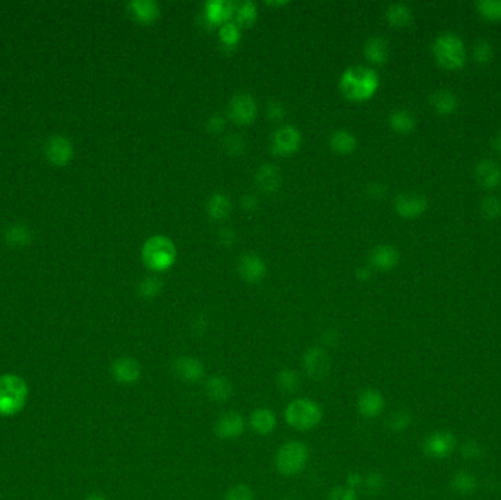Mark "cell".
Returning <instances> with one entry per match:
<instances>
[{
    "instance_id": "39",
    "label": "cell",
    "mask_w": 501,
    "mask_h": 500,
    "mask_svg": "<svg viewBox=\"0 0 501 500\" xmlns=\"http://www.w3.org/2000/svg\"><path fill=\"white\" fill-rule=\"evenodd\" d=\"M327 500H358V497H356L355 489L349 487V485L347 487H342V485H338V487H336L330 492Z\"/></svg>"
},
{
    "instance_id": "25",
    "label": "cell",
    "mask_w": 501,
    "mask_h": 500,
    "mask_svg": "<svg viewBox=\"0 0 501 500\" xmlns=\"http://www.w3.org/2000/svg\"><path fill=\"white\" fill-rule=\"evenodd\" d=\"M129 10L137 19L148 22L158 15V5L150 0H135L129 3Z\"/></svg>"
},
{
    "instance_id": "26",
    "label": "cell",
    "mask_w": 501,
    "mask_h": 500,
    "mask_svg": "<svg viewBox=\"0 0 501 500\" xmlns=\"http://www.w3.org/2000/svg\"><path fill=\"white\" fill-rule=\"evenodd\" d=\"M386 17L393 26H408L412 22V10L403 3H393L388 6Z\"/></svg>"
},
{
    "instance_id": "15",
    "label": "cell",
    "mask_w": 501,
    "mask_h": 500,
    "mask_svg": "<svg viewBox=\"0 0 501 500\" xmlns=\"http://www.w3.org/2000/svg\"><path fill=\"white\" fill-rule=\"evenodd\" d=\"M255 112H256V106L249 94L240 92V94H236V96L230 100L229 115L233 120H236V122H240V124L249 122V120L254 119Z\"/></svg>"
},
{
    "instance_id": "20",
    "label": "cell",
    "mask_w": 501,
    "mask_h": 500,
    "mask_svg": "<svg viewBox=\"0 0 501 500\" xmlns=\"http://www.w3.org/2000/svg\"><path fill=\"white\" fill-rule=\"evenodd\" d=\"M301 135L299 131L290 125L279 128L273 135V144L279 153H292L299 145Z\"/></svg>"
},
{
    "instance_id": "13",
    "label": "cell",
    "mask_w": 501,
    "mask_h": 500,
    "mask_svg": "<svg viewBox=\"0 0 501 500\" xmlns=\"http://www.w3.org/2000/svg\"><path fill=\"white\" fill-rule=\"evenodd\" d=\"M473 177L482 189L493 191L501 184V166L495 160L482 159L477 161L475 168H473Z\"/></svg>"
},
{
    "instance_id": "1",
    "label": "cell",
    "mask_w": 501,
    "mask_h": 500,
    "mask_svg": "<svg viewBox=\"0 0 501 500\" xmlns=\"http://www.w3.org/2000/svg\"><path fill=\"white\" fill-rule=\"evenodd\" d=\"M380 78L370 66L354 65L347 67L340 78V88L345 96L354 100H365L377 91Z\"/></svg>"
},
{
    "instance_id": "22",
    "label": "cell",
    "mask_w": 501,
    "mask_h": 500,
    "mask_svg": "<svg viewBox=\"0 0 501 500\" xmlns=\"http://www.w3.org/2000/svg\"><path fill=\"white\" fill-rule=\"evenodd\" d=\"M264 270H265L264 261L260 259L258 255L245 254L243 257H240L239 272L245 279H248L251 282L258 280L260 277H263Z\"/></svg>"
},
{
    "instance_id": "35",
    "label": "cell",
    "mask_w": 501,
    "mask_h": 500,
    "mask_svg": "<svg viewBox=\"0 0 501 500\" xmlns=\"http://www.w3.org/2000/svg\"><path fill=\"white\" fill-rule=\"evenodd\" d=\"M230 210V202L229 198H226L224 195H213L208 201V213L214 218H224V216L229 213Z\"/></svg>"
},
{
    "instance_id": "46",
    "label": "cell",
    "mask_w": 501,
    "mask_h": 500,
    "mask_svg": "<svg viewBox=\"0 0 501 500\" xmlns=\"http://www.w3.org/2000/svg\"><path fill=\"white\" fill-rule=\"evenodd\" d=\"M84 500H107V497L101 493H91Z\"/></svg>"
},
{
    "instance_id": "43",
    "label": "cell",
    "mask_w": 501,
    "mask_h": 500,
    "mask_svg": "<svg viewBox=\"0 0 501 500\" xmlns=\"http://www.w3.org/2000/svg\"><path fill=\"white\" fill-rule=\"evenodd\" d=\"M462 453L465 458H478L481 455V448L479 444L477 442H466L463 444V449H462Z\"/></svg>"
},
{
    "instance_id": "11",
    "label": "cell",
    "mask_w": 501,
    "mask_h": 500,
    "mask_svg": "<svg viewBox=\"0 0 501 500\" xmlns=\"http://www.w3.org/2000/svg\"><path fill=\"white\" fill-rule=\"evenodd\" d=\"M456 446V437L450 433V431H434V433L429 435L422 444L424 453L429 458H447L452 455Z\"/></svg>"
},
{
    "instance_id": "4",
    "label": "cell",
    "mask_w": 501,
    "mask_h": 500,
    "mask_svg": "<svg viewBox=\"0 0 501 500\" xmlns=\"http://www.w3.org/2000/svg\"><path fill=\"white\" fill-rule=\"evenodd\" d=\"M322 407L321 405L309 398H297L292 401L286 410H284V418L286 423L297 430L308 431L315 428L322 420Z\"/></svg>"
},
{
    "instance_id": "9",
    "label": "cell",
    "mask_w": 501,
    "mask_h": 500,
    "mask_svg": "<svg viewBox=\"0 0 501 500\" xmlns=\"http://www.w3.org/2000/svg\"><path fill=\"white\" fill-rule=\"evenodd\" d=\"M110 374L116 383L124 385V386H131V385L138 383V380L141 378V374H142V369L140 366V362L135 358L119 357L112 362Z\"/></svg>"
},
{
    "instance_id": "42",
    "label": "cell",
    "mask_w": 501,
    "mask_h": 500,
    "mask_svg": "<svg viewBox=\"0 0 501 500\" xmlns=\"http://www.w3.org/2000/svg\"><path fill=\"white\" fill-rule=\"evenodd\" d=\"M255 18V6L254 3L245 2L238 9V21L242 24H248Z\"/></svg>"
},
{
    "instance_id": "33",
    "label": "cell",
    "mask_w": 501,
    "mask_h": 500,
    "mask_svg": "<svg viewBox=\"0 0 501 500\" xmlns=\"http://www.w3.org/2000/svg\"><path fill=\"white\" fill-rule=\"evenodd\" d=\"M479 211L486 220H495L501 216V198L486 195L479 202Z\"/></svg>"
},
{
    "instance_id": "36",
    "label": "cell",
    "mask_w": 501,
    "mask_h": 500,
    "mask_svg": "<svg viewBox=\"0 0 501 500\" xmlns=\"http://www.w3.org/2000/svg\"><path fill=\"white\" fill-rule=\"evenodd\" d=\"M224 500H254V492L247 484H235L227 490Z\"/></svg>"
},
{
    "instance_id": "28",
    "label": "cell",
    "mask_w": 501,
    "mask_h": 500,
    "mask_svg": "<svg viewBox=\"0 0 501 500\" xmlns=\"http://www.w3.org/2000/svg\"><path fill=\"white\" fill-rule=\"evenodd\" d=\"M478 15L488 22L501 21V0H479L475 3Z\"/></svg>"
},
{
    "instance_id": "8",
    "label": "cell",
    "mask_w": 501,
    "mask_h": 500,
    "mask_svg": "<svg viewBox=\"0 0 501 500\" xmlns=\"http://www.w3.org/2000/svg\"><path fill=\"white\" fill-rule=\"evenodd\" d=\"M173 371L176 377L188 385H197L206 376V366L201 360L191 357V355H182L178 357L173 362Z\"/></svg>"
},
{
    "instance_id": "38",
    "label": "cell",
    "mask_w": 501,
    "mask_h": 500,
    "mask_svg": "<svg viewBox=\"0 0 501 500\" xmlns=\"http://www.w3.org/2000/svg\"><path fill=\"white\" fill-rule=\"evenodd\" d=\"M409 423H411V414H408L406 411H397L390 417L388 426L395 431H403L409 426Z\"/></svg>"
},
{
    "instance_id": "31",
    "label": "cell",
    "mask_w": 501,
    "mask_h": 500,
    "mask_svg": "<svg viewBox=\"0 0 501 500\" xmlns=\"http://www.w3.org/2000/svg\"><path fill=\"white\" fill-rule=\"evenodd\" d=\"M494 58V47L488 40H477L472 46V59L479 65H488Z\"/></svg>"
},
{
    "instance_id": "2",
    "label": "cell",
    "mask_w": 501,
    "mask_h": 500,
    "mask_svg": "<svg viewBox=\"0 0 501 500\" xmlns=\"http://www.w3.org/2000/svg\"><path fill=\"white\" fill-rule=\"evenodd\" d=\"M432 55L445 71H459L466 63V46L459 34L447 31L432 43Z\"/></svg>"
},
{
    "instance_id": "16",
    "label": "cell",
    "mask_w": 501,
    "mask_h": 500,
    "mask_svg": "<svg viewBox=\"0 0 501 500\" xmlns=\"http://www.w3.org/2000/svg\"><path fill=\"white\" fill-rule=\"evenodd\" d=\"M206 394L213 402H227L233 396V385L224 376H211L206 382Z\"/></svg>"
},
{
    "instance_id": "24",
    "label": "cell",
    "mask_w": 501,
    "mask_h": 500,
    "mask_svg": "<svg viewBox=\"0 0 501 500\" xmlns=\"http://www.w3.org/2000/svg\"><path fill=\"white\" fill-rule=\"evenodd\" d=\"M388 122L393 129L400 134H409L416 127L415 115L409 111H404V109L393 111L388 116Z\"/></svg>"
},
{
    "instance_id": "30",
    "label": "cell",
    "mask_w": 501,
    "mask_h": 500,
    "mask_svg": "<svg viewBox=\"0 0 501 500\" xmlns=\"http://www.w3.org/2000/svg\"><path fill=\"white\" fill-rule=\"evenodd\" d=\"M452 489L459 494H470L477 489V480L469 472H457L452 478Z\"/></svg>"
},
{
    "instance_id": "10",
    "label": "cell",
    "mask_w": 501,
    "mask_h": 500,
    "mask_svg": "<svg viewBox=\"0 0 501 500\" xmlns=\"http://www.w3.org/2000/svg\"><path fill=\"white\" fill-rule=\"evenodd\" d=\"M395 209L402 218L413 219L425 213L428 209V198L421 193L404 191L395 198Z\"/></svg>"
},
{
    "instance_id": "44",
    "label": "cell",
    "mask_w": 501,
    "mask_h": 500,
    "mask_svg": "<svg viewBox=\"0 0 501 500\" xmlns=\"http://www.w3.org/2000/svg\"><path fill=\"white\" fill-rule=\"evenodd\" d=\"M383 487V477L381 474H370L367 477V489L371 493H375Z\"/></svg>"
},
{
    "instance_id": "27",
    "label": "cell",
    "mask_w": 501,
    "mask_h": 500,
    "mask_svg": "<svg viewBox=\"0 0 501 500\" xmlns=\"http://www.w3.org/2000/svg\"><path fill=\"white\" fill-rule=\"evenodd\" d=\"M276 383L284 394H295L301 386V377L292 369H283L276 377Z\"/></svg>"
},
{
    "instance_id": "12",
    "label": "cell",
    "mask_w": 501,
    "mask_h": 500,
    "mask_svg": "<svg viewBox=\"0 0 501 500\" xmlns=\"http://www.w3.org/2000/svg\"><path fill=\"white\" fill-rule=\"evenodd\" d=\"M243 431H245V420L238 411H227L222 414L214 424V433L224 440L238 439L242 436Z\"/></svg>"
},
{
    "instance_id": "41",
    "label": "cell",
    "mask_w": 501,
    "mask_h": 500,
    "mask_svg": "<svg viewBox=\"0 0 501 500\" xmlns=\"http://www.w3.org/2000/svg\"><path fill=\"white\" fill-rule=\"evenodd\" d=\"M220 35H222V38L224 40L226 43H236L238 38H239L238 26L235 24H232V22L224 24L222 26V30H220Z\"/></svg>"
},
{
    "instance_id": "34",
    "label": "cell",
    "mask_w": 501,
    "mask_h": 500,
    "mask_svg": "<svg viewBox=\"0 0 501 500\" xmlns=\"http://www.w3.org/2000/svg\"><path fill=\"white\" fill-rule=\"evenodd\" d=\"M230 12H232V5L227 2H210L207 5V17L213 22L224 21Z\"/></svg>"
},
{
    "instance_id": "23",
    "label": "cell",
    "mask_w": 501,
    "mask_h": 500,
    "mask_svg": "<svg viewBox=\"0 0 501 500\" xmlns=\"http://www.w3.org/2000/svg\"><path fill=\"white\" fill-rule=\"evenodd\" d=\"M388 51L387 40L380 35H374L365 43V56L374 63H384L388 58Z\"/></svg>"
},
{
    "instance_id": "7",
    "label": "cell",
    "mask_w": 501,
    "mask_h": 500,
    "mask_svg": "<svg viewBox=\"0 0 501 500\" xmlns=\"http://www.w3.org/2000/svg\"><path fill=\"white\" fill-rule=\"evenodd\" d=\"M304 370L306 376L314 382H324L330 376L333 369V361L329 353L321 346H313L305 350L304 358Z\"/></svg>"
},
{
    "instance_id": "19",
    "label": "cell",
    "mask_w": 501,
    "mask_h": 500,
    "mask_svg": "<svg viewBox=\"0 0 501 500\" xmlns=\"http://www.w3.org/2000/svg\"><path fill=\"white\" fill-rule=\"evenodd\" d=\"M46 154L55 165H65L72 157V144L65 137L55 135L46 144Z\"/></svg>"
},
{
    "instance_id": "14",
    "label": "cell",
    "mask_w": 501,
    "mask_h": 500,
    "mask_svg": "<svg viewBox=\"0 0 501 500\" xmlns=\"http://www.w3.org/2000/svg\"><path fill=\"white\" fill-rule=\"evenodd\" d=\"M384 396L377 389H365L358 396V411L365 418H375L384 410Z\"/></svg>"
},
{
    "instance_id": "5",
    "label": "cell",
    "mask_w": 501,
    "mask_h": 500,
    "mask_svg": "<svg viewBox=\"0 0 501 500\" xmlns=\"http://www.w3.org/2000/svg\"><path fill=\"white\" fill-rule=\"evenodd\" d=\"M309 451L306 444L301 442H286L283 443L276 453V468L280 474L293 477L301 474L308 464Z\"/></svg>"
},
{
    "instance_id": "18",
    "label": "cell",
    "mask_w": 501,
    "mask_h": 500,
    "mask_svg": "<svg viewBox=\"0 0 501 500\" xmlns=\"http://www.w3.org/2000/svg\"><path fill=\"white\" fill-rule=\"evenodd\" d=\"M429 104L438 115L449 116L457 109V97L449 88H438L434 92H431Z\"/></svg>"
},
{
    "instance_id": "32",
    "label": "cell",
    "mask_w": 501,
    "mask_h": 500,
    "mask_svg": "<svg viewBox=\"0 0 501 500\" xmlns=\"http://www.w3.org/2000/svg\"><path fill=\"white\" fill-rule=\"evenodd\" d=\"M331 145L336 148L337 152L347 153L352 152L356 145V140L354 134H350L346 129H337L331 135Z\"/></svg>"
},
{
    "instance_id": "17",
    "label": "cell",
    "mask_w": 501,
    "mask_h": 500,
    "mask_svg": "<svg viewBox=\"0 0 501 500\" xmlns=\"http://www.w3.org/2000/svg\"><path fill=\"white\" fill-rule=\"evenodd\" d=\"M277 426L276 414L268 408H256L249 415V427L254 433L260 436H267L273 433Z\"/></svg>"
},
{
    "instance_id": "6",
    "label": "cell",
    "mask_w": 501,
    "mask_h": 500,
    "mask_svg": "<svg viewBox=\"0 0 501 500\" xmlns=\"http://www.w3.org/2000/svg\"><path fill=\"white\" fill-rule=\"evenodd\" d=\"M144 263L156 270H163L173 264L176 259V248L173 242L161 235H154L145 241L142 247Z\"/></svg>"
},
{
    "instance_id": "40",
    "label": "cell",
    "mask_w": 501,
    "mask_h": 500,
    "mask_svg": "<svg viewBox=\"0 0 501 500\" xmlns=\"http://www.w3.org/2000/svg\"><path fill=\"white\" fill-rule=\"evenodd\" d=\"M160 287H161V283L158 279L148 277V279L142 280V283L140 285V292L144 296H154L160 291Z\"/></svg>"
},
{
    "instance_id": "37",
    "label": "cell",
    "mask_w": 501,
    "mask_h": 500,
    "mask_svg": "<svg viewBox=\"0 0 501 500\" xmlns=\"http://www.w3.org/2000/svg\"><path fill=\"white\" fill-rule=\"evenodd\" d=\"M8 239H9V242H12V244H15V245H25L26 242L30 241L28 229L22 225L12 226L8 232Z\"/></svg>"
},
{
    "instance_id": "29",
    "label": "cell",
    "mask_w": 501,
    "mask_h": 500,
    "mask_svg": "<svg viewBox=\"0 0 501 500\" xmlns=\"http://www.w3.org/2000/svg\"><path fill=\"white\" fill-rule=\"evenodd\" d=\"M280 181V173L279 170L272 165H264L260 168L258 173H256V182L267 191H272L276 189Z\"/></svg>"
},
{
    "instance_id": "45",
    "label": "cell",
    "mask_w": 501,
    "mask_h": 500,
    "mask_svg": "<svg viewBox=\"0 0 501 500\" xmlns=\"http://www.w3.org/2000/svg\"><path fill=\"white\" fill-rule=\"evenodd\" d=\"M491 145H493V148L495 150V153L501 154V132H498V134L495 135V137L493 138Z\"/></svg>"
},
{
    "instance_id": "21",
    "label": "cell",
    "mask_w": 501,
    "mask_h": 500,
    "mask_svg": "<svg viewBox=\"0 0 501 500\" xmlns=\"http://www.w3.org/2000/svg\"><path fill=\"white\" fill-rule=\"evenodd\" d=\"M399 251L393 245H377L370 255L372 267L380 270H391L399 263Z\"/></svg>"
},
{
    "instance_id": "3",
    "label": "cell",
    "mask_w": 501,
    "mask_h": 500,
    "mask_svg": "<svg viewBox=\"0 0 501 500\" xmlns=\"http://www.w3.org/2000/svg\"><path fill=\"white\" fill-rule=\"evenodd\" d=\"M30 389L18 374L5 373L0 376V417L19 414L28 401Z\"/></svg>"
}]
</instances>
